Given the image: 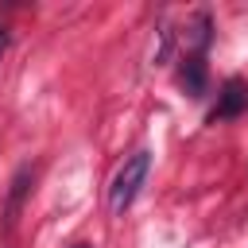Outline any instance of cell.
Returning a JSON list of instances; mask_svg holds the SVG:
<instances>
[{
    "label": "cell",
    "mask_w": 248,
    "mask_h": 248,
    "mask_svg": "<svg viewBox=\"0 0 248 248\" xmlns=\"http://www.w3.org/2000/svg\"><path fill=\"white\" fill-rule=\"evenodd\" d=\"M147 170H151V151H136V155H128V159L120 163V170H116L112 182H108V213H112V217H120V213L136 202L140 186L147 182Z\"/></svg>",
    "instance_id": "1"
},
{
    "label": "cell",
    "mask_w": 248,
    "mask_h": 248,
    "mask_svg": "<svg viewBox=\"0 0 248 248\" xmlns=\"http://www.w3.org/2000/svg\"><path fill=\"white\" fill-rule=\"evenodd\" d=\"M244 112H248V81L244 78H225L221 93H217V105L209 108V124H225V120H236Z\"/></svg>",
    "instance_id": "2"
},
{
    "label": "cell",
    "mask_w": 248,
    "mask_h": 248,
    "mask_svg": "<svg viewBox=\"0 0 248 248\" xmlns=\"http://www.w3.org/2000/svg\"><path fill=\"white\" fill-rule=\"evenodd\" d=\"M31 182H35V167H31V163H23V167L12 174V182H8V198H4V232L16 225V217H19V205H23L27 190H31Z\"/></svg>",
    "instance_id": "3"
},
{
    "label": "cell",
    "mask_w": 248,
    "mask_h": 248,
    "mask_svg": "<svg viewBox=\"0 0 248 248\" xmlns=\"http://www.w3.org/2000/svg\"><path fill=\"white\" fill-rule=\"evenodd\" d=\"M205 81H209L205 54H182V62H178V85L190 97H205Z\"/></svg>",
    "instance_id": "4"
},
{
    "label": "cell",
    "mask_w": 248,
    "mask_h": 248,
    "mask_svg": "<svg viewBox=\"0 0 248 248\" xmlns=\"http://www.w3.org/2000/svg\"><path fill=\"white\" fill-rule=\"evenodd\" d=\"M209 43H213V19H209V12H198L186 23V46H190V54H205Z\"/></svg>",
    "instance_id": "5"
},
{
    "label": "cell",
    "mask_w": 248,
    "mask_h": 248,
    "mask_svg": "<svg viewBox=\"0 0 248 248\" xmlns=\"http://www.w3.org/2000/svg\"><path fill=\"white\" fill-rule=\"evenodd\" d=\"M8 43H12V31H8V27H4V23H0V54H4V50H8Z\"/></svg>",
    "instance_id": "6"
},
{
    "label": "cell",
    "mask_w": 248,
    "mask_h": 248,
    "mask_svg": "<svg viewBox=\"0 0 248 248\" xmlns=\"http://www.w3.org/2000/svg\"><path fill=\"white\" fill-rule=\"evenodd\" d=\"M74 248H89V244H81V240H78V244H74Z\"/></svg>",
    "instance_id": "7"
}]
</instances>
